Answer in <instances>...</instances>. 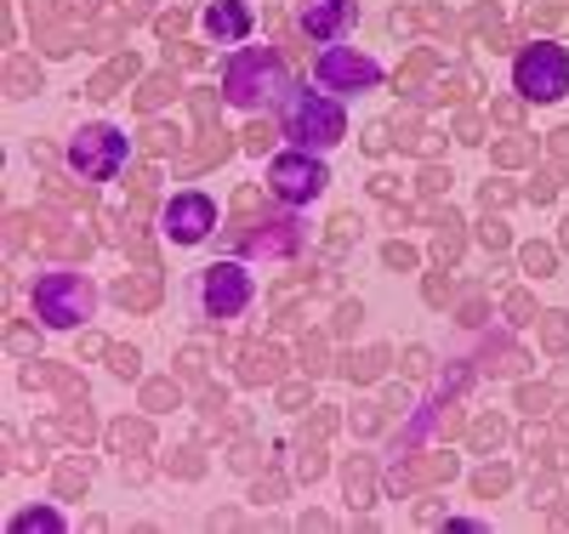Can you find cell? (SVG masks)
<instances>
[{"mask_svg":"<svg viewBox=\"0 0 569 534\" xmlns=\"http://www.w3.org/2000/svg\"><path fill=\"white\" fill-rule=\"evenodd\" d=\"M302 29L319 46H337L353 29V0H308V7H302Z\"/></svg>","mask_w":569,"mask_h":534,"instance_id":"10","label":"cell"},{"mask_svg":"<svg viewBox=\"0 0 569 534\" xmlns=\"http://www.w3.org/2000/svg\"><path fill=\"white\" fill-rule=\"evenodd\" d=\"M284 137L297 142V149H337V142L348 137V114L337 97H325V91H291L284 97Z\"/></svg>","mask_w":569,"mask_h":534,"instance_id":"2","label":"cell"},{"mask_svg":"<svg viewBox=\"0 0 569 534\" xmlns=\"http://www.w3.org/2000/svg\"><path fill=\"white\" fill-rule=\"evenodd\" d=\"M279 91H284V58L273 52V46H246V52L228 58L222 97L233 109H268Z\"/></svg>","mask_w":569,"mask_h":534,"instance_id":"1","label":"cell"},{"mask_svg":"<svg viewBox=\"0 0 569 534\" xmlns=\"http://www.w3.org/2000/svg\"><path fill=\"white\" fill-rule=\"evenodd\" d=\"M34 528H40V534H58V528H63V517H58V512H46V506H40V512H18V517H12V534H34Z\"/></svg>","mask_w":569,"mask_h":534,"instance_id":"12","label":"cell"},{"mask_svg":"<svg viewBox=\"0 0 569 534\" xmlns=\"http://www.w3.org/2000/svg\"><path fill=\"white\" fill-rule=\"evenodd\" d=\"M126 160H131V142L114 125H80V137L69 142V154H63V165L80 182H114L126 171Z\"/></svg>","mask_w":569,"mask_h":534,"instance_id":"3","label":"cell"},{"mask_svg":"<svg viewBox=\"0 0 569 534\" xmlns=\"http://www.w3.org/2000/svg\"><path fill=\"white\" fill-rule=\"evenodd\" d=\"M512 91L530 97V103H558L569 91V52L552 40H536L512 58Z\"/></svg>","mask_w":569,"mask_h":534,"instance_id":"4","label":"cell"},{"mask_svg":"<svg viewBox=\"0 0 569 534\" xmlns=\"http://www.w3.org/2000/svg\"><path fill=\"white\" fill-rule=\"evenodd\" d=\"M91 308H98V290H91L86 273H40L34 279V313H40V324L74 330L80 319H91Z\"/></svg>","mask_w":569,"mask_h":534,"instance_id":"5","label":"cell"},{"mask_svg":"<svg viewBox=\"0 0 569 534\" xmlns=\"http://www.w3.org/2000/svg\"><path fill=\"white\" fill-rule=\"evenodd\" d=\"M251 29H257V12L246 7V0H217V7H206V34L217 46H240Z\"/></svg>","mask_w":569,"mask_h":534,"instance_id":"11","label":"cell"},{"mask_svg":"<svg viewBox=\"0 0 569 534\" xmlns=\"http://www.w3.org/2000/svg\"><path fill=\"white\" fill-rule=\"evenodd\" d=\"M217 228V205H211V193H177V200L160 211V233L171 239V245H200V239H211Z\"/></svg>","mask_w":569,"mask_h":534,"instance_id":"9","label":"cell"},{"mask_svg":"<svg viewBox=\"0 0 569 534\" xmlns=\"http://www.w3.org/2000/svg\"><path fill=\"white\" fill-rule=\"evenodd\" d=\"M330 171L313 149H291V154H273L268 160V188H273V200L284 205H313L319 193H325Z\"/></svg>","mask_w":569,"mask_h":534,"instance_id":"7","label":"cell"},{"mask_svg":"<svg viewBox=\"0 0 569 534\" xmlns=\"http://www.w3.org/2000/svg\"><path fill=\"white\" fill-rule=\"evenodd\" d=\"M313 80L325 91H370L376 80H382V63L353 52V46H325L319 63H313Z\"/></svg>","mask_w":569,"mask_h":534,"instance_id":"8","label":"cell"},{"mask_svg":"<svg viewBox=\"0 0 569 534\" xmlns=\"http://www.w3.org/2000/svg\"><path fill=\"white\" fill-rule=\"evenodd\" d=\"M257 296V279L240 268V262H211L200 279H194V308L200 319H240Z\"/></svg>","mask_w":569,"mask_h":534,"instance_id":"6","label":"cell"}]
</instances>
